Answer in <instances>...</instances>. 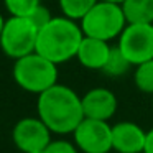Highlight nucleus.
Listing matches in <instances>:
<instances>
[{
	"label": "nucleus",
	"instance_id": "19",
	"mask_svg": "<svg viewBox=\"0 0 153 153\" xmlns=\"http://www.w3.org/2000/svg\"><path fill=\"white\" fill-rule=\"evenodd\" d=\"M143 153H153V128L146 132V140H145V148Z\"/></svg>",
	"mask_w": 153,
	"mask_h": 153
},
{
	"label": "nucleus",
	"instance_id": "17",
	"mask_svg": "<svg viewBox=\"0 0 153 153\" xmlns=\"http://www.w3.org/2000/svg\"><path fill=\"white\" fill-rule=\"evenodd\" d=\"M43 153H79L74 142L69 140H51V143L43 150Z\"/></svg>",
	"mask_w": 153,
	"mask_h": 153
},
{
	"label": "nucleus",
	"instance_id": "16",
	"mask_svg": "<svg viewBox=\"0 0 153 153\" xmlns=\"http://www.w3.org/2000/svg\"><path fill=\"white\" fill-rule=\"evenodd\" d=\"M4 5L10 17H31L41 0H4Z\"/></svg>",
	"mask_w": 153,
	"mask_h": 153
},
{
	"label": "nucleus",
	"instance_id": "4",
	"mask_svg": "<svg viewBox=\"0 0 153 153\" xmlns=\"http://www.w3.org/2000/svg\"><path fill=\"white\" fill-rule=\"evenodd\" d=\"M79 25L84 36L97 38L110 43L112 40L120 36L123 28L127 27V20L120 4L99 0L79 20Z\"/></svg>",
	"mask_w": 153,
	"mask_h": 153
},
{
	"label": "nucleus",
	"instance_id": "22",
	"mask_svg": "<svg viewBox=\"0 0 153 153\" xmlns=\"http://www.w3.org/2000/svg\"><path fill=\"white\" fill-rule=\"evenodd\" d=\"M33 153H43V150H40V152H33Z\"/></svg>",
	"mask_w": 153,
	"mask_h": 153
},
{
	"label": "nucleus",
	"instance_id": "23",
	"mask_svg": "<svg viewBox=\"0 0 153 153\" xmlns=\"http://www.w3.org/2000/svg\"><path fill=\"white\" fill-rule=\"evenodd\" d=\"M152 105H153V102H152Z\"/></svg>",
	"mask_w": 153,
	"mask_h": 153
},
{
	"label": "nucleus",
	"instance_id": "8",
	"mask_svg": "<svg viewBox=\"0 0 153 153\" xmlns=\"http://www.w3.org/2000/svg\"><path fill=\"white\" fill-rule=\"evenodd\" d=\"M12 140L22 153L45 150L51 143V130L40 117H23L13 125Z\"/></svg>",
	"mask_w": 153,
	"mask_h": 153
},
{
	"label": "nucleus",
	"instance_id": "21",
	"mask_svg": "<svg viewBox=\"0 0 153 153\" xmlns=\"http://www.w3.org/2000/svg\"><path fill=\"white\" fill-rule=\"evenodd\" d=\"M105 2H114V4H122V2H125V0H105Z\"/></svg>",
	"mask_w": 153,
	"mask_h": 153
},
{
	"label": "nucleus",
	"instance_id": "10",
	"mask_svg": "<svg viewBox=\"0 0 153 153\" xmlns=\"http://www.w3.org/2000/svg\"><path fill=\"white\" fill-rule=\"evenodd\" d=\"M84 117L97 120H109L117 112V97L110 89L105 87H94L87 91L82 97Z\"/></svg>",
	"mask_w": 153,
	"mask_h": 153
},
{
	"label": "nucleus",
	"instance_id": "6",
	"mask_svg": "<svg viewBox=\"0 0 153 153\" xmlns=\"http://www.w3.org/2000/svg\"><path fill=\"white\" fill-rule=\"evenodd\" d=\"M117 48L132 66L153 59V23H127Z\"/></svg>",
	"mask_w": 153,
	"mask_h": 153
},
{
	"label": "nucleus",
	"instance_id": "9",
	"mask_svg": "<svg viewBox=\"0 0 153 153\" xmlns=\"http://www.w3.org/2000/svg\"><path fill=\"white\" fill-rule=\"evenodd\" d=\"M146 132L135 122H117L112 125V150L117 153H143Z\"/></svg>",
	"mask_w": 153,
	"mask_h": 153
},
{
	"label": "nucleus",
	"instance_id": "2",
	"mask_svg": "<svg viewBox=\"0 0 153 153\" xmlns=\"http://www.w3.org/2000/svg\"><path fill=\"white\" fill-rule=\"evenodd\" d=\"M82 38L84 33L77 22L64 15L53 17L38 30L35 51L54 64H63L76 58Z\"/></svg>",
	"mask_w": 153,
	"mask_h": 153
},
{
	"label": "nucleus",
	"instance_id": "18",
	"mask_svg": "<svg viewBox=\"0 0 153 153\" xmlns=\"http://www.w3.org/2000/svg\"><path fill=\"white\" fill-rule=\"evenodd\" d=\"M28 18H30V20L38 27V30H40V28L43 27V25H46L48 22H50L51 18H53V15H51V12L48 10V8L45 7V5H40V7H38L36 10L33 12V13H31V17H28Z\"/></svg>",
	"mask_w": 153,
	"mask_h": 153
},
{
	"label": "nucleus",
	"instance_id": "1",
	"mask_svg": "<svg viewBox=\"0 0 153 153\" xmlns=\"http://www.w3.org/2000/svg\"><path fill=\"white\" fill-rule=\"evenodd\" d=\"M36 112L51 133L58 135L73 133L84 119L81 97L74 89L59 82L38 96Z\"/></svg>",
	"mask_w": 153,
	"mask_h": 153
},
{
	"label": "nucleus",
	"instance_id": "15",
	"mask_svg": "<svg viewBox=\"0 0 153 153\" xmlns=\"http://www.w3.org/2000/svg\"><path fill=\"white\" fill-rule=\"evenodd\" d=\"M130 66H132V64L127 61V58L122 54V51L117 46H112L105 66L102 68V73L107 74V76H110V77H120L130 69Z\"/></svg>",
	"mask_w": 153,
	"mask_h": 153
},
{
	"label": "nucleus",
	"instance_id": "20",
	"mask_svg": "<svg viewBox=\"0 0 153 153\" xmlns=\"http://www.w3.org/2000/svg\"><path fill=\"white\" fill-rule=\"evenodd\" d=\"M4 23H5V18L0 15V33H2V28H4Z\"/></svg>",
	"mask_w": 153,
	"mask_h": 153
},
{
	"label": "nucleus",
	"instance_id": "11",
	"mask_svg": "<svg viewBox=\"0 0 153 153\" xmlns=\"http://www.w3.org/2000/svg\"><path fill=\"white\" fill-rule=\"evenodd\" d=\"M110 50H112V46L109 45V41L84 36L79 45V50H77L76 59L86 69L102 71V68L107 63V58L110 54Z\"/></svg>",
	"mask_w": 153,
	"mask_h": 153
},
{
	"label": "nucleus",
	"instance_id": "13",
	"mask_svg": "<svg viewBox=\"0 0 153 153\" xmlns=\"http://www.w3.org/2000/svg\"><path fill=\"white\" fill-rule=\"evenodd\" d=\"M59 10L64 17L74 22H79L99 0H58Z\"/></svg>",
	"mask_w": 153,
	"mask_h": 153
},
{
	"label": "nucleus",
	"instance_id": "14",
	"mask_svg": "<svg viewBox=\"0 0 153 153\" xmlns=\"http://www.w3.org/2000/svg\"><path fill=\"white\" fill-rule=\"evenodd\" d=\"M133 84L143 94L153 96V59L135 66L133 71Z\"/></svg>",
	"mask_w": 153,
	"mask_h": 153
},
{
	"label": "nucleus",
	"instance_id": "3",
	"mask_svg": "<svg viewBox=\"0 0 153 153\" xmlns=\"http://www.w3.org/2000/svg\"><path fill=\"white\" fill-rule=\"evenodd\" d=\"M12 74L18 87L36 96L58 84V64L43 58L36 51L15 59Z\"/></svg>",
	"mask_w": 153,
	"mask_h": 153
},
{
	"label": "nucleus",
	"instance_id": "5",
	"mask_svg": "<svg viewBox=\"0 0 153 153\" xmlns=\"http://www.w3.org/2000/svg\"><path fill=\"white\" fill-rule=\"evenodd\" d=\"M38 27L28 17H8L0 33V50L12 59L35 53Z\"/></svg>",
	"mask_w": 153,
	"mask_h": 153
},
{
	"label": "nucleus",
	"instance_id": "7",
	"mask_svg": "<svg viewBox=\"0 0 153 153\" xmlns=\"http://www.w3.org/2000/svg\"><path fill=\"white\" fill-rule=\"evenodd\" d=\"M74 145L82 153L112 152V125L107 120L84 117L73 132Z\"/></svg>",
	"mask_w": 153,
	"mask_h": 153
},
{
	"label": "nucleus",
	"instance_id": "12",
	"mask_svg": "<svg viewBox=\"0 0 153 153\" xmlns=\"http://www.w3.org/2000/svg\"><path fill=\"white\" fill-rule=\"evenodd\" d=\"M120 5L127 23H153V0H125Z\"/></svg>",
	"mask_w": 153,
	"mask_h": 153
}]
</instances>
